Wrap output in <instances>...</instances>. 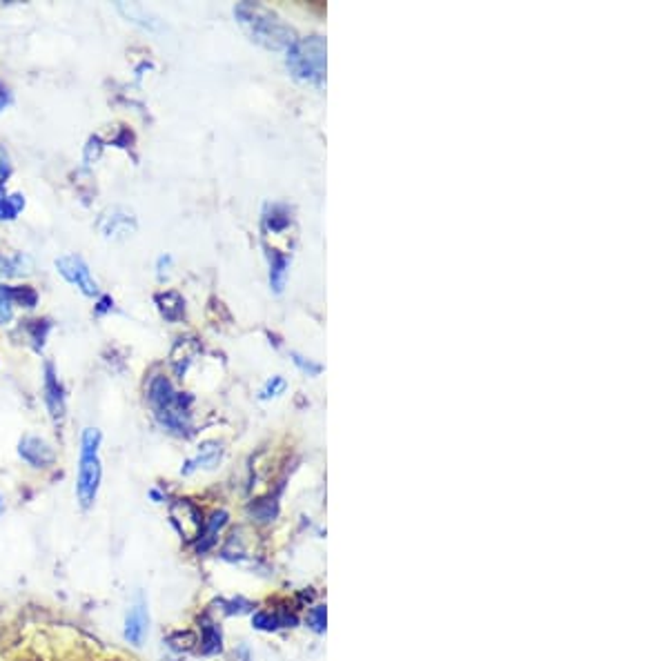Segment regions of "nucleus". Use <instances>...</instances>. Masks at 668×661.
<instances>
[{
  "label": "nucleus",
  "mask_w": 668,
  "mask_h": 661,
  "mask_svg": "<svg viewBox=\"0 0 668 661\" xmlns=\"http://www.w3.org/2000/svg\"><path fill=\"white\" fill-rule=\"evenodd\" d=\"M148 401L154 417L165 430L179 436L192 435V397L174 390L168 377H163V374L152 377L148 386Z\"/></svg>",
  "instance_id": "nucleus-1"
},
{
  "label": "nucleus",
  "mask_w": 668,
  "mask_h": 661,
  "mask_svg": "<svg viewBox=\"0 0 668 661\" xmlns=\"http://www.w3.org/2000/svg\"><path fill=\"white\" fill-rule=\"evenodd\" d=\"M238 25L243 32L267 50H287L296 41L295 29L281 21L272 9L258 3H238L234 7Z\"/></svg>",
  "instance_id": "nucleus-2"
},
{
  "label": "nucleus",
  "mask_w": 668,
  "mask_h": 661,
  "mask_svg": "<svg viewBox=\"0 0 668 661\" xmlns=\"http://www.w3.org/2000/svg\"><path fill=\"white\" fill-rule=\"evenodd\" d=\"M101 432L87 427L81 439V461H78L76 476V497L82 508H92L99 497L101 479H103V465H101Z\"/></svg>",
  "instance_id": "nucleus-3"
},
{
  "label": "nucleus",
  "mask_w": 668,
  "mask_h": 661,
  "mask_svg": "<svg viewBox=\"0 0 668 661\" xmlns=\"http://www.w3.org/2000/svg\"><path fill=\"white\" fill-rule=\"evenodd\" d=\"M286 65L296 81L321 85L325 81V41L321 36L296 38L287 47Z\"/></svg>",
  "instance_id": "nucleus-4"
},
{
  "label": "nucleus",
  "mask_w": 668,
  "mask_h": 661,
  "mask_svg": "<svg viewBox=\"0 0 668 661\" xmlns=\"http://www.w3.org/2000/svg\"><path fill=\"white\" fill-rule=\"evenodd\" d=\"M169 522L177 528L180 539L188 543L198 541L203 534V526H206L201 508L189 502V499H177V502L169 505Z\"/></svg>",
  "instance_id": "nucleus-5"
},
{
  "label": "nucleus",
  "mask_w": 668,
  "mask_h": 661,
  "mask_svg": "<svg viewBox=\"0 0 668 661\" xmlns=\"http://www.w3.org/2000/svg\"><path fill=\"white\" fill-rule=\"evenodd\" d=\"M56 267L63 274V279H65L67 283L76 285L85 296L99 294V283H96L94 276H92L90 265H87L78 254L61 256V259H56Z\"/></svg>",
  "instance_id": "nucleus-6"
},
{
  "label": "nucleus",
  "mask_w": 668,
  "mask_h": 661,
  "mask_svg": "<svg viewBox=\"0 0 668 661\" xmlns=\"http://www.w3.org/2000/svg\"><path fill=\"white\" fill-rule=\"evenodd\" d=\"M99 232L110 241H121V238H128L130 235L136 232V218L134 214L125 207H110L101 214L99 223H96Z\"/></svg>",
  "instance_id": "nucleus-7"
},
{
  "label": "nucleus",
  "mask_w": 668,
  "mask_h": 661,
  "mask_svg": "<svg viewBox=\"0 0 668 661\" xmlns=\"http://www.w3.org/2000/svg\"><path fill=\"white\" fill-rule=\"evenodd\" d=\"M43 392H45V406L50 410V417L53 424H63L65 419V390H63L61 381H58L56 372H53L52 363L45 366V381H43Z\"/></svg>",
  "instance_id": "nucleus-8"
},
{
  "label": "nucleus",
  "mask_w": 668,
  "mask_h": 661,
  "mask_svg": "<svg viewBox=\"0 0 668 661\" xmlns=\"http://www.w3.org/2000/svg\"><path fill=\"white\" fill-rule=\"evenodd\" d=\"M148 633H150V612L148 606H145L143 601H139V604L131 606L128 615H125L123 637L128 644L139 648V646H143V641L148 639Z\"/></svg>",
  "instance_id": "nucleus-9"
},
{
  "label": "nucleus",
  "mask_w": 668,
  "mask_h": 661,
  "mask_svg": "<svg viewBox=\"0 0 668 661\" xmlns=\"http://www.w3.org/2000/svg\"><path fill=\"white\" fill-rule=\"evenodd\" d=\"M18 455L29 465H34V468H47L56 459L52 445L47 441H43L41 436H23V441L18 444Z\"/></svg>",
  "instance_id": "nucleus-10"
},
{
  "label": "nucleus",
  "mask_w": 668,
  "mask_h": 661,
  "mask_svg": "<svg viewBox=\"0 0 668 661\" xmlns=\"http://www.w3.org/2000/svg\"><path fill=\"white\" fill-rule=\"evenodd\" d=\"M221 456H223L221 444H217V441H208V444H203L201 448H198L197 456H192V459H189L188 464L183 465V470H180V473L192 474V473H197V470H201V468L209 470V468H214V465H218Z\"/></svg>",
  "instance_id": "nucleus-11"
},
{
  "label": "nucleus",
  "mask_w": 668,
  "mask_h": 661,
  "mask_svg": "<svg viewBox=\"0 0 668 661\" xmlns=\"http://www.w3.org/2000/svg\"><path fill=\"white\" fill-rule=\"evenodd\" d=\"M252 626H255L257 630L272 633V630L292 628V626H296V617L290 615V612L279 610H257L255 615H252Z\"/></svg>",
  "instance_id": "nucleus-12"
},
{
  "label": "nucleus",
  "mask_w": 668,
  "mask_h": 661,
  "mask_svg": "<svg viewBox=\"0 0 668 661\" xmlns=\"http://www.w3.org/2000/svg\"><path fill=\"white\" fill-rule=\"evenodd\" d=\"M198 648L203 655H218L223 650V635L217 621L201 619V635H198Z\"/></svg>",
  "instance_id": "nucleus-13"
},
{
  "label": "nucleus",
  "mask_w": 668,
  "mask_h": 661,
  "mask_svg": "<svg viewBox=\"0 0 668 661\" xmlns=\"http://www.w3.org/2000/svg\"><path fill=\"white\" fill-rule=\"evenodd\" d=\"M156 305H159L163 319L172 321V323H177L185 312V301L180 299V294H177V292H160L156 296Z\"/></svg>",
  "instance_id": "nucleus-14"
},
{
  "label": "nucleus",
  "mask_w": 668,
  "mask_h": 661,
  "mask_svg": "<svg viewBox=\"0 0 668 661\" xmlns=\"http://www.w3.org/2000/svg\"><path fill=\"white\" fill-rule=\"evenodd\" d=\"M226 523H228V513H223V510H221V513H214L212 519L206 522V526H203V534H201V539H198L197 551L198 552H208L209 548L217 543L218 532L226 528Z\"/></svg>",
  "instance_id": "nucleus-15"
},
{
  "label": "nucleus",
  "mask_w": 668,
  "mask_h": 661,
  "mask_svg": "<svg viewBox=\"0 0 668 661\" xmlns=\"http://www.w3.org/2000/svg\"><path fill=\"white\" fill-rule=\"evenodd\" d=\"M267 256H270V283L275 292H281L283 285H286L290 259L279 250H267Z\"/></svg>",
  "instance_id": "nucleus-16"
},
{
  "label": "nucleus",
  "mask_w": 668,
  "mask_h": 661,
  "mask_svg": "<svg viewBox=\"0 0 668 661\" xmlns=\"http://www.w3.org/2000/svg\"><path fill=\"white\" fill-rule=\"evenodd\" d=\"M23 207H25L23 194H5V196H0V221H14Z\"/></svg>",
  "instance_id": "nucleus-17"
},
{
  "label": "nucleus",
  "mask_w": 668,
  "mask_h": 661,
  "mask_svg": "<svg viewBox=\"0 0 668 661\" xmlns=\"http://www.w3.org/2000/svg\"><path fill=\"white\" fill-rule=\"evenodd\" d=\"M14 305H16V288L0 283V325L12 321Z\"/></svg>",
  "instance_id": "nucleus-18"
},
{
  "label": "nucleus",
  "mask_w": 668,
  "mask_h": 661,
  "mask_svg": "<svg viewBox=\"0 0 668 661\" xmlns=\"http://www.w3.org/2000/svg\"><path fill=\"white\" fill-rule=\"evenodd\" d=\"M168 646L174 653H189V650L198 646V637H194L192 633H172L168 637Z\"/></svg>",
  "instance_id": "nucleus-19"
},
{
  "label": "nucleus",
  "mask_w": 668,
  "mask_h": 661,
  "mask_svg": "<svg viewBox=\"0 0 668 661\" xmlns=\"http://www.w3.org/2000/svg\"><path fill=\"white\" fill-rule=\"evenodd\" d=\"M250 513L255 514V519H258V522H270L276 514V505L270 503V499H258V502L250 505Z\"/></svg>",
  "instance_id": "nucleus-20"
},
{
  "label": "nucleus",
  "mask_w": 668,
  "mask_h": 661,
  "mask_svg": "<svg viewBox=\"0 0 668 661\" xmlns=\"http://www.w3.org/2000/svg\"><path fill=\"white\" fill-rule=\"evenodd\" d=\"M325 624H328V612H325V606H315L308 612V626L315 633H325Z\"/></svg>",
  "instance_id": "nucleus-21"
},
{
  "label": "nucleus",
  "mask_w": 668,
  "mask_h": 661,
  "mask_svg": "<svg viewBox=\"0 0 668 661\" xmlns=\"http://www.w3.org/2000/svg\"><path fill=\"white\" fill-rule=\"evenodd\" d=\"M286 390V381L281 377H272V381H267V386L263 388L261 398H272V397H279L281 392Z\"/></svg>",
  "instance_id": "nucleus-22"
},
{
  "label": "nucleus",
  "mask_w": 668,
  "mask_h": 661,
  "mask_svg": "<svg viewBox=\"0 0 668 661\" xmlns=\"http://www.w3.org/2000/svg\"><path fill=\"white\" fill-rule=\"evenodd\" d=\"M292 359H295V363H296V366H299L301 368V370H304L305 374H310V377H316V374H319L321 372V366H319V363H312V361H305V359L304 357H301V354H292Z\"/></svg>",
  "instance_id": "nucleus-23"
},
{
  "label": "nucleus",
  "mask_w": 668,
  "mask_h": 661,
  "mask_svg": "<svg viewBox=\"0 0 668 661\" xmlns=\"http://www.w3.org/2000/svg\"><path fill=\"white\" fill-rule=\"evenodd\" d=\"M9 174V163H7V154H5V149L0 148V186L5 183V178H7Z\"/></svg>",
  "instance_id": "nucleus-24"
},
{
  "label": "nucleus",
  "mask_w": 668,
  "mask_h": 661,
  "mask_svg": "<svg viewBox=\"0 0 668 661\" xmlns=\"http://www.w3.org/2000/svg\"><path fill=\"white\" fill-rule=\"evenodd\" d=\"M7 105H9V91H7V87L0 82V111H3Z\"/></svg>",
  "instance_id": "nucleus-25"
},
{
  "label": "nucleus",
  "mask_w": 668,
  "mask_h": 661,
  "mask_svg": "<svg viewBox=\"0 0 668 661\" xmlns=\"http://www.w3.org/2000/svg\"><path fill=\"white\" fill-rule=\"evenodd\" d=\"M111 299H110V296H103V299H101V305H99V308H96V312H99V314H103V312H107V310H110L111 308Z\"/></svg>",
  "instance_id": "nucleus-26"
},
{
  "label": "nucleus",
  "mask_w": 668,
  "mask_h": 661,
  "mask_svg": "<svg viewBox=\"0 0 668 661\" xmlns=\"http://www.w3.org/2000/svg\"><path fill=\"white\" fill-rule=\"evenodd\" d=\"M0 513H3V503H0Z\"/></svg>",
  "instance_id": "nucleus-27"
}]
</instances>
